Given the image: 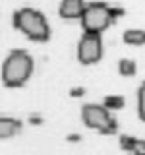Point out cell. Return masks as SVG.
<instances>
[{"mask_svg":"<svg viewBox=\"0 0 145 155\" xmlns=\"http://www.w3.org/2000/svg\"><path fill=\"white\" fill-rule=\"evenodd\" d=\"M124 105H126V99L122 95H106L103 99V107L108 110H120L124 109Z\"/></svg>","mask_w":145,"mask_h":155,"instance_id":"10","label":"cell"},{"mask_svg":"<svg viewBox=\"0 0 145 155\" xmlns=\"http://www.w3.org/2000/svg\"><path fill=\"white\" fill-rule=\"evenodd\" d=\"M33 56L27 51L21 48H14L8 52V56L2 62V70H0V78L2 84L6 87H21L27 84V80L33 74Z\"/></svg>","mask_w":145,"mask_h":155,"instance_id":"1","label":"cell"},{"mask_svg":"<svg viewBox=\"0 0 145 155\" xmlns=\"http://www.w3.org/2000/svg\"><path fill=\"white\" fill-rule=\"evenodd\" d=\"M19 130H21V120L0 114V140L12 138V136H16Z\"/></svg>","mask_w":145,"mask_h":155,"instance_id":"7","label":"cell"},{"mask_svg":"<svg viewBox=\"0 0 145 155\" xmlns=\"http://www.w3.org/2000/svg\"><path fill=\"white\" fill-rule=\"evenodd\" d=\"M85 6L87 4L83 0H62L58 6V14L64 19H81Z\"/></svg>","mask_w":145,"mask_h":155,"instance_id":"6","label":"cell"},{"mask_svg":"<svg viewBox=\"0 0 145 155\" xmlns=\"http://www.w3.org/2000/svg\"><path fill=\"white\" fill-rule=\"evenodd\" d=\"M120 147H122L124 151H128V153L137 151V149H139V140L134 138V136L122 134V136H120Z\"/></svg>","mask_w":145,"mask_h":155,"instance_id":"11","label":"cell"},{"mask_svg":"<svg viewBox=\"0 0 145 155\" xmlns=\"http://www.w3.org/2000/svg\"><path fill=\"white\" fill-rule=\"evenodd\" d=\"M122 39L128 45H145V31L143 29H126Z\"/></svg>","mask_w":145,"mask_h":155,"instance_id":"8","label":"cell"},{"mask_svg":"<svg viewBox=\"0 0 145 155\" xmlns=\"http://www.w3.org/2000/svg\"><path fill=\"white\" fill-rule=\"evenodd\" d=\"M139 155H145V151H139Z\"/></svg>","mask_w":145,"mask_h":155,"instance_id":"18","label":"cell"},{"mask_svg":"<svg viewBox=\"0 0 145 155\" xmlns=\"http://www.w3.org/2000/svg\"><path fill=\"white\" fill-rule=\"evenodd\" d=\"M103 58V37L99 33H83L77 43V60L91 66Z\"/></svg>","mask_w":145,"mask_h":155,"instance_id":"5","label":"cell"},{"mask_svg":"<svg viewBox=\"0 0 145 155\" xmlns=\"http://www.w3.org/2000/svg\"><path fill=\"white\" fill-rule=\"evenodd\" d=\"M118 72L126 78H132V76H135V72H137V64H135V60H132V58H120Z\"/></svg>","mask_w":145,"mask_h":155,"instance_id":"9","label":"cell"},{"mask_svg":"<svg viewBox=\"0 0 145 155\" xmlns=\"http://www.w3.org/2000/svg\"><path fill=\"white\" fill-rule=\"evenodd\" d=\"M29 124H33V126H41L43 124V116L41 114H35V113H31V114H29Z\"/></svg>","mask_w":145,"mask_h":155,"instance_id":"14","label":"cell"},{"mask_svg":"<svg viewBox=\"0 0 145 155\" xmlns=\"http://www.w3.org/2000/svg\"><path fill=\"white\" fill-rule=\"evenodd\" d=\"M66 140H68V142H70V143H77V142H79V140H81V136L74 132V134H68V136H66Z\"/></svg>","mask_w":145,"mask_h":155,"instance_id":"16","label":"cell"},{"mask_svg":"<svg viewBox=\"0 0 145 155\" xmlns=\"http://www.w3.org/2000/svg\"><path fill=\"white\" fill-rule=\"evenodd\" d=\"M137 114H139V118L145 122V81L139 85V89H137Z\"/></svg>","mask_w":145,"mask_h":155,"instance_id":"12","label":"cell"},{"mask_svg":"<svg viewBox=\"0 0 145 155\" xmlns=\"http://www.w3.org/2000/svg\"><path fill=\"white\" fill-rule=\"evenodd\" d=\"M81 120L87 128L101 134H114L118 130V122L114 116H110V110L97 103H87L81 107Z\"/></svg>","mask_w":145,"mask_h":155,"instance_id":"3","label":"cell"},{"mask_svg":"<svg viewBox=\"0 0 145 155\" xmlns=\"http://www.w3.org/2000/svg\"><path fill=\"white\" fill-rule=\"evenodd\" d=\"M79 21L83 27V33H99L101 35L114 19L110 16V6L106 2H89Z\"/></svg>","mask_w":145,"mask_h":155,"instance_id":"4","label":"cell"},{"mask_svg":"<svg viewBox=\"0 0 145 155\" xmlns=\"http://www.w3.org/2000/svg\"><path fill=\"white\" fill-rule=\"evenodd\" d=\"M139 151H145V140H139Z\"/></svg>","mask_w":145,"mask_h":155,"instance_id":"17","label":"cell"},{"mask_svg":"<svg viewBox=\"0 0 145 155\" xmlns=\"http://www.w3.org/2000/svg\"><path fill=\"white\" fill-rule=\"evenodd\" d=\"M124 14H126V10H124V8H120V6H116V8H110V16H112V19L120 18V16H124Z\"/></svg>","mask_w":145,"mask_h":155,"instance_id":"15","label":"cell"},{"mask_svg":"<svg viewBox=\"0 0 145 155\" xmlns=\"http://www.w3.org/2000/svg\"><path fill=\"white\" fill-rule=\"evenodd\" d=\"M70 95L74 97V99H77V97H83V95H85V87H83V85L72 87V89H70Z\"/></svg>","mask_w":145,"mask_h":155,"instance_id":"13","label":"cell"},{"mask_svg":"<svg viewBox=\"0 0 145 155\" xmlns=\"http://www.w3.org/2000/svg\"><path fill=\"white\" fill-rule=\"evenodd\" d=\"M12 23L18 31H21L25 37L37 43H45L50 39V25H48L47 18L43 12L35 8H19L14 12Z\"/></svg>","mask_w":145,"mask_h":155,"instance_id":"2","label":"cell"}]
</instances>
